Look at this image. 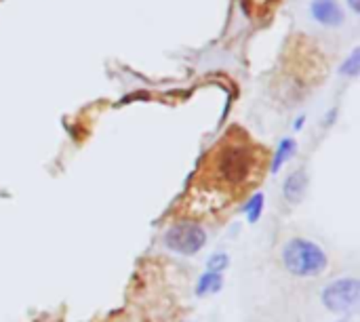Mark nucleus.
I'll return each mask as SVG.
<instances>
[{"instance_id":"nucleus-1","label":"nucleus","mask_w":360,"mask_h":322,"mask_svg":"<svg viewBox=\"0 0 360 322\" xmlns=\"http://www.w3.org/2000/svg\"><path fill=\"white\" fill-rule=\"evenodd\" d=\"M264 152L240 129H232L215 150L211 152L200 188L211 194V202L217 209L226 207L234 194L247 190L262 175Z\"/></svg>"},{"instance_id":"nucleus-2","label":"nucleus","mask_w":360,"mask_h":322,"mask_svg":"<svg viewBox=\"0 0 360 322\" xmlns=\"http://www.w3.org/2000/svg\"><path fill=\"white\" fill-rule=\"evenodd\" d=\"M281 264L295 278H319L327 272L329 257L325 249L314 240L295 236L283 245Z\"/></svg>"},{"instance_id":"nucleus-3","label":"nucleus","mask_w":360,"mask_h":322,"mask_svg":"<svg viewBox=\"0 0 360 322\" xmlns=\"http://www.w3.org/2000/svg\"><path fill=\"white\" fill-rule=\"evenodd\" d=\"M162 243L169 251L177 253V255H184V257H190V255H196L205 249L207 245V232L200 224L192 221V219H184V221H177L173 224L165 236H162Z\"/></svg>"},{"instance_id":"nucleus-4","label":"nucleus","mask_w":360,"mask_h":322,"mask_svg":"<svg viewBox=\"0 0 360 322\" xmlns=\"http://www.w3.org/2000/svg\"><path fill=\"white\" fill-rule=\"evenodd\" d=\"M321 302L331 314H350L360 302L359 278L346 276L329 283L321 293Z\"/></svg>"},{"instance_id":"nucleus-5","label":"nucleus","mask_w":360,"mask_h":322,"mask_svg":"<svg viewBox=\"0 0 360 322\" xmlns=\"http://www.w3.org/2000/svg\"><path fill=\"white\" fill-rule=\"evenodd\" d=\"M310 13L323 27H342L346 23V13L340 0H312Z\"/></svg>"},{"instance_id":"nucleus-6","label":"nucleus","mask_w":360,"mask_h":322,"mask_svg":"<svg viewBox=\"0 0 360 322\" xmlns=\"http://www.w3.org/2000/svg\"><path fill=\"white\" fill-rule=\"evenodd\" d=\"M306 190H308V173L304 169H297L287 175L283 183V196L289 205H300L306 198Z\"/></svg>"},{"instance_id":"nucleus-7","label":"nucleus","mask_w":360,"mask_h":322,"mask_svg":"<svg viewBox=\"0 0 360 322\" xmlns=\"http://www.w3.org/2000/svg\"><path fill=\"white\" fill-rule=\"evenodd\" d=\"M224 287V276L215 274V272H205L198 283H196V295L198 297H207V295H215L219 293Z\"/></svg>"},{"instance_id":"nucleus-8","label":"nucleus","mask_w":360,"mask_h":322,"mask_svg":"<svg viewBox=\"0 0 360 322\" xmlns=\"http://www.w3.org/2000/svg\"><path fill=\"white\" fill-rule=\"evenodd\" d=\"M295 148H297V143H295L293 137L281 139V143H278V148H276V154H274V160H272V165H270V173H278V171L283 169V165L295 154Z\"/></svg>"},{"instance_id":"nucleus-9","label":"nucleus","mask_w":360,"mask_h":322,"mask_svg":"<svg viewBox=\"0 0 360 322\" xmlns=\"http://www.w3.org/2000/svg\"><path fill=\"white\" fill-rule=\"evenodd\" d=\"M264 194L259 192V194H253L245 205H243V213L247 215V221L249 224H257L259 221V217H262V213H264Z\"/></svg>"},{"instance_id":"nucleus-10","label":"nucleus","mask_w":360,"mask_h":322,"mask_svg":"<svg viewBox=\"0 0 360 322\" xmlns=\"http://www.w3.org/2000/svg\"><path fill=\"white\" fill-rule=\"evenodd\" d=\"M228 266H230V257L226 253H213L207 262V272L224 274Z\"/></svg>"},{"instance_id":"nucleus-11","label":"nucleus","mask_w":360,"mask_h":322,"mask_svg":"<svg viewBox=\"0 0 360 322\" xmlns=\"http://www.w3.org/2000/svg\"><path fill=\"white\" fill-rule=\"evenodd\" d=\"M359 70H360V51L359 49H354L352 51V55L344 61V65L340 67V72L344 74V76H350V78H356L359 76Z\"/></svg>"},{"instance_id":"nucleus-12","label":"nucleus","mask_w":360,"mask_h":322,"mask_svg":"<svg viewBox=\"0 0 360 322\" xmlns=\"http://www.w3.org/2000/svg\"><path fill=\"white\" fill-rule=\"evenodd\" d=\"M348 4H350L352 13H354V15H359V13H360V0H348Z\"/></svg>"},{"instance_id":"nucleus-13","label":"nucleus","mask_w":360,"mask_h":322,"mask_svg":"<svg viewBox=\"0 0 360 322\" xmlns=\"http://www.w3.org/2000/svg\"><path fill=\"white\" fill-rule=\"evenodd\" d=\"M304 122H306V116H300V118H297V120L293 122V129H295V131H302Z\"/></svg>"},{"instance_id":"nucleus-14","label":"nucleus","mask_w":360,"mask_h":322,"mask_svg":"<svg viewBox=\"0 0 360 322\" xmlns=\"http://www.w3.org/2000/svg\"><path fill=\"white\" fill-rule=\"evenodd\" d=\"M338 322H350V321H348V318H344V321H338Z\"/></svg>"}]
</instances>
